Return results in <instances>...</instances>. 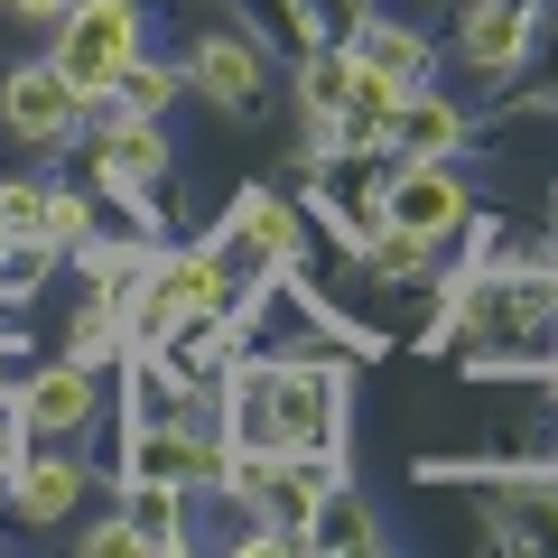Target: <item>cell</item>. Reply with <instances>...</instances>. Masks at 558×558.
Wrapping results in <instances>:
<instances>
[{"label": "cell", "instance_id": "cell-6", "mask_svg": "<svg viewBox=\"0 0 558 558\" xmlns=\"http://www.w3.org/2000/svg\"><path fill=\"white\" fill-rule=\"evenodd\" d=\"M20 418H28V428H47V438L84 428V418H94V373H84V363H57V373H38V381L20 391Z\"/></svg>", "mask_w": 558, "mask_h": 558}, {"label": "cell", "instance_id": "cell-9", "mask_svg": "<svg viewBox=\"0 0 558 558\" xmlns=\"http://www.w3.org/2000/svg\"><path fill=\"white\" fill-rule=\"evenodd\" d=\"M75 494H84V465H65V457L20 465V512H28V521H57V512H75Z\"/></svg>", "mask_w": 558, "mask_h": 558}, {"label": "cell", "instance_id": "cell-8", "mask_svg": "<svg viewBox=\"0 0 558 558\" xmlns=\"http://www.w3.org/2000/svg\"><path fill=\"white\" fill-rule=\"evenodd\" d=\"M178 494H186V484H168V475H131V531H140V549H178V539H186Z\"/></svg>", "mask_w": 558, "mask_h": 558}, {"label": "cell", "instance_id": "cell-13", "mask_svg": "<svg viewBox=\"0 0 558 558\" xmlns=\"http://www.w3.org/2000/svg\"><path fill=\"white\" fill-rule=\"evenodd\" d=\"M84 549H102V558H121V549H140V531H131V521H94V531H84Z\"/></svg>", "mask_w": 558, "mask_h": 558}, {"label": "cell", "instance_id": "cell-5", "mask_svg": "<svg viewBox=\"0 0 558 558\" xmlns=\"http://www.w3.org/2000/svg\"><path fill=\"white\" fill-rule=\"evenodd\" d=\"M159 168H168V140L149 131V121H121L112 140H102V186H112V196H131V205H149V186H159Z\"/></svg>", "mask_w": 558, "mask_h": 558}, {"label": "cell", "instance_id": "cell-2", "mask_svg": "<svg viewBox=\"0 0 558 558\" xmlns=\"http://www.w3.org/2000/svg\"><path fill=\"white\" fill-rule=\"evenodd\" d=\"M381 223H400V233H418V242H447L465 223V186L447 178L438 159H410L391 186H381Z\"/></svg>", "mask_w": 558, "mask_h": 558}, {"label": "cell", "instance_id": "cell-11", "mask_svg": "<svg viewBox=\"0 0 558 558\" xmlns=\"http://www.w3.org/2000/svg\"><path fill=\"white\" fill-rule=\"evenodd\" d=\"M233 223L260 242V260H289V242H299V215H289L279 196H242V215H233Z\"/></svg>", "mask_w": 558, "mask_h": 558}, {"label": "cell", "instance_id": "cell-3", "mask_svg": "<svg viewBox=\"0 0 558 558\" xmlns=\"http://www.w3.org/2000/svg\"><path fill=\"white\" fill-rule=\"evenodd\" d=\"M75 102H84V94L65 84L57 57H47V65H20V75L0 84V121H10L20 140H57L65 121H75Z\"/></svg>", "mask_w": 558, "mask_h": 558}, {"label": "cell", "instance_id": "cell-12", "mask_svg": "<svg viewBox=\"0 0 558 558\" xmlns=\"http://www.w3.org/2000/svg\"><path fill=\"white\" fill-rule=\"evenodd\" d=\"M354 65L410 84V75H418V38H410V28H363V38H354Z\"/></svg>", "mask_w": 558, "mask_h": 558}, {"label": "cell", "instance_id": "cell-7", "mask_svg": "<svg viewBox=\"0 0 558 558\" xmlns=\"http://www.w3.org/2000/svg\"><path fill=\"white\" fill-rule=\"evenodd\" d=\"M521 47H531V10L521 0H484L475 20H465V57L475 65H512Z\"/></svg>", "mask_w": 558, "mask_h": 558}, {"label": "cell", "instance_id": "cell-1", "mask_svg": "<svg viewBox=\"0 0 558 558\" xmlns=\"http://www.w3.org/2000/svg\"><path fill=\"white\" fill-rule=\"evenodd\" d=\"M131 57H140V10H131V0H75V10H65L57 65H65L75 94H102Z\"/></svg>", "mask_w": 558, "mask_h": 558}, {"label": "cell", "instance_id": "cell-4", "mask_svg": "<svg viewBox=\"0 0 558 558\" xmlns=\"http://www.w3.org/2000/svg\"><path fill=\"white\" fill-rule=\"evenodd\" d=\"M196 94L215 102V112H252V102H260V47L233 38V28L196 38Z\"/></svg>", "mask_w": 558, "mask_h": 558}, {"label": "cell", "instance_id": "cell-10", "mask_svg": "<svg viewBox=\"0 0 558 558\" xmlns=\"http://www.w3.org/2000/svg\"><path fill=\"white\" fill-rule=\"evenodd\" d=\"M457 131H465V121L447 112V102H400V121H391V140L410 149V159H438V149H457Z\"/></svg>", "mask_w": 558, "mask_h": 558}]
</instances>
